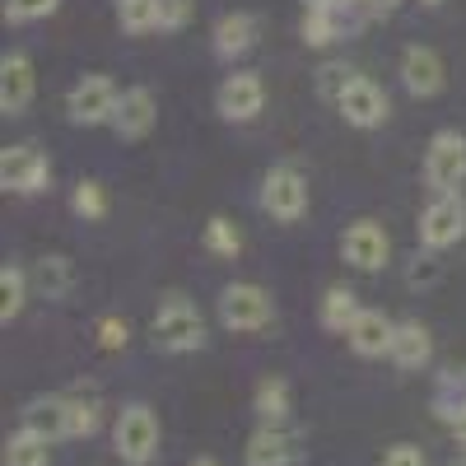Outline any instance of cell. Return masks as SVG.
I'll use <instances>...</instances> for the list:
<instances>
[{"label":"cell","instance_id":"cell-1","mask_svg":"<svg viewBox=\"0 0 466 466\" xmlns=\"http://www.w3.org/2000/svg\"><path fill=\"white\" fill-rule=\"evenodd\" d=\"M149 340H154V350H164V355H191V350H201L206 345L201 308L182 294H168L159 303V313H154V322H149Z\"/></svg>","mask_w":466,"mask_h":466},{"label":"cell","instance_id":"cell-2","mask_svg":"<svg viewBox=\"0 0 466 466\" xmlns=\"http://www.w3.org/2000/svg\"><path fill=\"white\" fill-rule=\"evenodd\" d=\"M219 322L233 336L266 331L270 322H276V299H270V289L257 285V280H233L219 294Z\"/></svg>","mask_w":466,"mask_h":466},{"label":"cell","instance_id":"cell-3","mask_svg":"<svg viewBox=\"0 0 466 466\" xmlns=\"http://www.w3.org/2000/svg\"><path fill=\"white\" fill-rule=\"evenodd\" d=\"M159 439H164L159 415H154L145 401H131L112 424V448H116V461L122 466H149L154 457H159Z\"/></svg>","mask_w":466,"mask_h":466},{"label":"cell","instance_id":"cell-4","mask_svg":"<svg viewBox=\"0 0 466 466\" xmlns=\"http://www.w3.org/2000/svg\"><path fill=\"white\" fill-rule=\"evenodd\" d=\"M116 103H122V89L112 75H80L66 94V116L75 127H107L116 116Z\"/></svg>","mask_w":466,"mask_h":466},{"label":"cell","instance_id":"cell-5","mask_svg":"<svg viewBox=\"0 0 466 466\" xmlns=\"http://www.w3.org/2000/svg\"><path fill=\"white\" fill-rule=\"evenodd\" d=\"M261 210L276 224H299L308 215V177L294 164H276L261 177Z\"/></svg>","mask_w":466,"mask_h":466},{"label":"cell","instance_id":"cell-6","mask_svg":"<svg viewBox=\"0 0 466 466\" xmlns=\"http://www.w3.org/2000/svg\"><path fill=\"white\" fill-rule=\"evenodd\" d=\"M47 182H52V159L37 145L0 149V191H10V197H37Z\"/></svg>","mask_w":466,"mask_h":466},{"label":"cell","instance_id":"cell-7","mask_svg":"<svg viewBox=\"0 0 466 466\" xmlns=\"http://www.w3.org/2000/svg\"><path fill=\"white\" fill-rule=\"evenodd\" d=\"M466 182V136L461 131H434L430 149H424V187L443 197V191H457Z\"/></svg>","mask_w":466,"mask_h":466},{"label":"cell","instance_id":"cell-8","mask_svg":"<svg viewBox=\"0 0 466 466\" xmlns=\"http://www.w3.org/2000/svg\"><path fill=\"white\" fill-rule=\"evenodd\" d=\"M261 107H266V80H261L257 70H233V75H224V80H219L215 112L224 116V122L248 127V122H257V116H261Z\"/></svg>","mask_w":466,"mask_h":466},{"label":"cell","instance_id":"cell-9","mask_svg":"<svg viewBox=\"0 0 466 466\" xmlns=\"http://www.w3.org/2000/svg\"><path fill=\"white\" fill-rule=\"evenodd\" d=\"M466 238V201L457 191H443L430 206L420 210V248H434V252H448Z\"/></svg>","mask_w":466,"mask_h":466},{"label":"cell","instance_id":"cell-10","mask_svg":"<svg viewBox=\"0 0 466 466\" xmlns=\"http://www.w3.org/2000/svg\"><path fill=\"white\" fill-rule=\"evenodd\" d=\"M340 257L364 270V276H378V270L392 261V233H387L378 219H355V224H345L340 233Z\"/></svg>","mask_w":466,"mask_h":466},{"label":"cell","instance_id":"cell-11","mask_svg":"<svg viewBox=\"0 0 466 466\" xmlns=\"http://www.w3.org/2000/svg\"><path fill=\"white\" fill-rule=\"evenodd\" d=\"M336 112L345 116V127L373 131V127H382L387 116H392V98H387V89H382L378 80H369V75H355V85L340 94Z\"/></svg>","mask_w":466,"mask_h":466},{"label":"cell","instance_id":"cell-12","mask_svg":"<svg viewBox=\"0 0 466 466\" xmlns=\"http://www.w3.org/2000/svg\"><path fill=\"white\" fill-rule=\"evenodd\" d=\"M261 37V19L252 10H233V15H219L215 28H210V47L219 61H243Z\"/></svg>","mask_w":466,"mask_h":466},{"label":"cell","instance_id":"cell-13","mask_svg":"<svg viewBox=\"0 0 466 466\" xmlns=\"http://www.w3.org/2000/svg\"><path fill=\"white\" fill-rule=\"evenodd\" d=\"M401 85L410 98H439L443 85H448V70H443V56L434 47H406L401 52Z\"/></svg>","mask_w":466,"mask_h":466},{"label":"cell","instance_id":"cell-14","mask_svg":"<svg viewBox=\"0 0 466 466\" xmlns=\"http://www.w3.org/2000/svg\"><path fill=\"white\" fill-rule=\"evenodd\" d=\"M33 94H37L33 61L24 52H5V56H0V112H5V116H24Z\"/></svg>","mask_w":466,"mask_h":466},{"label":"cell","instance_id":"cell-15","mask_svg":"<svg viewBox=\"0 0 466 466\" xmlns=\"http://www.w3.org/2000/svg\"><path fill=\"white\" fill-rule=\"evenodd\" d=\"M154 122H159V98H154V89H145V85L122 89V103H116V116H112V131L122 136V140H145L154 131Z\"/></svg>","mask_w":466,"mask_h":466},{"label":"cell","instance_id":"cell-16","mask_svg":"<svg viewBox=\"0 0 466 466\" xmlns=\"http://www.w3.org/2000/svg\"><path fill=\"white\" fill-rule=\"evenodd\" d=\"M392 336H397V322L382 313V308H360V318L350 322L345 340L350 350H355L360 360H382V355H392Z\"/></svg>","mask_w":466,"mask_h":466},{"label":"cell","instance_id":"cell-17","mask_svg":"<svg viewBox=\"0 0 466 466\" xmlns=\"http://www.w3.org/2000/svg\"><path fill=\"white\" fill-rule=\"evenodd\" d=\"M299 448L285 424H257V434L243 448V466H294Z\"/></svg>","mask_w":466,"mask_h":466},{"label":"cell","instance_id":"cell-18","mask_svg":"<svg viewBox=\"0 0 466 466\" xmlns=\"http://www.w3.org/2000/svg\"><path fill=\"white\" fill-rule=\"evenodd\" d=\"M392 360L401 373H415V369H424L434 360V336H430V327H424L420 318H406V322H397V336H392Z\"/></svg>","mask_w":466,"mask_h":466},{"label":"cell","instance_id":"cell-19","mask_svg":"<svg viewBox=\"0 0 466 466\" xmlns=\"http://www.w3.org/2000/svg\"><path fill=\"white\" fill-rule=\"evenodd\" d=\"M350 33V15L345 10H327V5H303V19H299V37H303V47H331L340 43V37Z\"/></svg>","mask_w":466,"mask_h":466},{"label":"cell","instance_id":"cell-20","mask_svg":"<svg viewBox=\"0 0 466 466\" xmlns=\"http://www.w3.org/2000/svg\"><path fill=\"white\" fill-rule=\"evenodd\" d=\"M252 415L261 424H289V415H294V387H289V378L266 373L257 382V392H252Z\"/></svg>","mask_w":466,"mask_h":466},{"label":"cell","instance_id":"cell-21","mask_svg":"<svg viewBox=\"0 0 466 466\" xmlns=\"http://www.w3.org/2000/svg\"><path fill=\"white\" fill-rule=\"evenodd\" d=\"M28 276H33V289H37V294L52 299V303H61V299L75 289V261H70V257H61V252L37 257V266L28 270Z\"/></svg>","mask_w":466,"mask_h":466},{"label":"cell","instance_id":"cell-22","mask_svg":"<svg viewBox=\"0 0 466 466\" xmlns=\"http://www.w3.org/2000/svg\"><path fill=\"white\" fill-rule=\"evenodd\" d=\"M5 466H52V439L37 434L33 424H19V430L5 439Z\"/></svg>","mask_w":466,"mask_h":466},{"label":"cell","instance_id":"cell-23","mask_svg":"<svg viewBox=\"0 0 466 466\" xmlns=\"http://www.w3.org/2000/svg\"><path fill=\"white\" fill-rule=\"evenodd\" d=\"M24 424H33V430L47 434L52 443L66 439V430H70V397H37V401H28Z\"/></svg>","mask_w":466,"mask_h":466},{"label":"cell","instance_id":"cell-24","mask_svg":"<svg viewBox=\"0 0 466 466\" xmlns=\"http://www.w3.org/2000/svg\"><path fill=\"white\" fill-rule=\"evenodd\" d=\"M28 289H33V276H28L24 266H15V261L0 266V327H10L24 313Z\"/></svg>","mask_w":466,"mask_h":466},{"label":"cell","instance_id":"cell-25","mask_svg":"<svg viewBox=\"0 0 466 466\" xmlns=\"http://www.w3.org/2000/svg\"><path fill=\"white\" fill-rule=\"evenodd\" d=\"M355 318H360V299H355V289H345V285H331V289L322 294L318 322H322L327 331L345 336V331H350V322H355Z\"/></svg>","mask_w":466,"mask_h":466},{"label":"cell","instance_id":"cell-26","mask_svg":"<svg viewBox=\"0 0 466 466\" xmlns=\"http://www.w3.org/2000/svg\"><path fill=\"white\" fill-rule=\"evenodd\" d=\"M201 248H206L210 257L233 261V257L243 252V228L233 224L228 215H210V219H206V233H201Z\"/></svg>","mask_w":466,"mask_h":466},{"label":"cell","instance_id":"cell-27","mask_svg":"<svg viewBox=\"0 0 466 466\" xmlns=\"http://www.w3.org/2000/svg\"><path fill=\"white\" fill-rule=\"evenodd\" d=\"M116 24L131 37H145L159 28V0H116Z\"/></svg>","mask_w":466,"mask_h":466},{"label":"cell","instance_id":"cell-28","mask_svg":"<svg viewBox=\"0 0 466 466\" xmlns=\"http://www.w3.org/2000/svg\"><path fill=\"white\" fill-rule=\"evenodd\" d=\"M70 210L80 215V219H103V215L112 210L107 187L94 182V177H80V182H75V191H70Z\"/></svg>","mask_w":466,"mask_h":466},{"label":"cell","instance_id":"cell-29","mask_svg":"<svg viewBox=\"0 0 466 466\" xmlns=\"http://www.w3.org/2000/svg\"><path fill=\"white\" fill-rule=\"evenodd\" d=\"M439 280H443L439 252H434V248H420V252L406 261V285H410V289H434Z\"/></svg>","mask_w":466,"mask_h":466},{"label":"cell","instance_id":"cell-30","mask_svg":"<svg viewBox=\"0 0 466 466\" xmlns=\"http://www.w3.org/2000/svg\"><path fill=\"white\" fill-rule=\"evenodd\" d=\"M355 85V70H350L345 61H322V70H318V98H327V103H340V94Z\"/></svg>","mask_w":466,"mask_h":466},{"label":"cell","instance_id":"cell-31","mask_svg":"<svg viewBox=\"0 0 466 466\" xmlns=\"http://www.w3.org/2000/svg\"><path fill=\"white\" fill-rule=\"evenodd\" d=\"M56 5L61 0H5V24H37L56 15Z\"/></svg>","mask_w":466,"mask_h":466},{"label":"cell","instance_id":"cell-32","mask_svg":"<svg viewBox=\"0 0 466 466\" xmlns=\"http://www.w3.org/2000/svg\"><path fill=\"white\" fill-rule=\"evenodd\" d=\"M89 434H98V406L85 401V397H70V430H66V439H89Z\"/></svg>","mask_w":466,"mask_h":466},{"label":"cell","instance_id":"cell-33","mask_svg":"<svg viewBox=\"0 0 466 466\" xmlns=\"http://www.w3.org/2000/svg\"><path fill=\"white\" fill-rule=\"evenodd\" d=\"M197 15V0H159V33H182Z\"/></svg>","mask_w":466,"mask_h":466},{"label":"cell","instance_id":"cell-34","mask_svg":"<svg viewBox=\"0 0 466 466\" xmlns=\"http://www.w3.org/2000/svg\"><path fill=\"white\" fill-rule=\"evenodd\" d=\"M127 340H131L127 318H116V313L98 318V345H103V350H127Z\"/></svg>","mask_w":466,"mask_h":466},{"label":"cell","instance_id":"cell-35","mask_svg":"<svg viewBox=\"0 0 466 466\" xmlns=\"http://www.w3.org/2000/svg\"><path fill=\"white\" fill-rule=\"evenodd\" d=\"M382 466H430V457H424V448H415V443H392L382 452Z\"/></svg>","mask_w":466,"mask_h":466},{"label":"cell","instance_id":"cell-36","mask_svg":"<svg viewBox=\"0 0 466 466\" xmlns=\"http://www.w3.org/2000/svg\"><path fill=\"white\" fill-rule=\"evenodd\" d=\"M439 415H443V424L452 430V439L466 448V397H457V401H452V406H443Z\"/></svg>","mask_w":466,"mask_h":466},{"label":"cell","instance_id":"cell-37","mask_svg":"<svg viewBox=\"0 0 466 466\" xmlns=\"http://www.w3.org/2000/svg\"><path fill=\"white\" fill-rule=\"evenodd\" d=\"M360 5H364V15H397L401 0H360Z\"/></svg>","mask_w":466,"mask_h":466},{"label":"cell","instance_id":"cell-38","mask_svg":"<svg viewBox=\"0 0 466 466\" xmlns=\"http://www.w3.org/2000/svg\"><path fill=\"white\" fill-rule=\"evenodd\" d=\"M303 5H327V10H350V5H360V0H303Z\"/></svg>","mask_w":466,"mask_h":466},{"label":"cell","instance_id":"cell-39","mask_svg":"<svg viewBox=\"0 0 466 466\" xmlns=\"http://www.w3.org/2000/svg\"><path fill=\"white\" fill-rule=\"evenodd\" d=\"M191 466H219L215 457H197V461H191Z\"/></svg>","mask_w":466,"mask_h":466},{"label":"cell","instance_id":"cell-40","mask_svg":"<svg viewBox=\"0 0 466 466\" xmlns=\"http://www.w3.org/2000/svg\"><path fill=\"white\" fill-rule=\"evenodd\" d=\"M420 5H424V10H439V5H443V0H420Z\"/></svg>","mask_w":466,"mask_h":466},{"label":"cell","instance_id":"cell-41","mask_svg":"<svg viewBox=\"0 0 466 466\" xmlns=\"http://www.w3.org/2000/svg\"><path fill=\"white\" fill-rule=\"evenodd\" d=\"M448 466H466V452H461V457H452V461H448Z\"/></svg>","mask_w":466,"mask_h":466}]
</instances>
